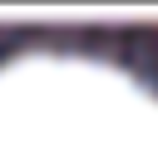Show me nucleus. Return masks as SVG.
I'll use <instances>...</instances> for the list:
<instances>
[{"mask_svg":"<svg viewBox=\"0 0 158 153\" xmlns=\"http://www.w3.org/2000/svg\"><path fill=\"white\" fill-rule=\"evenodd\" d=\"M0 153H158V94L89 54L0 64Z\"/></svg>","mask_w":158,"mask_h":153,"instance_id":"1","label":"nucleus"}]
</instances>
